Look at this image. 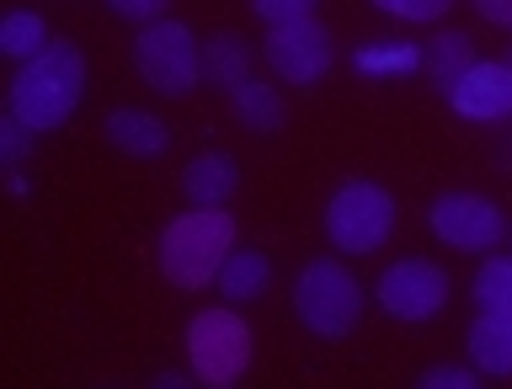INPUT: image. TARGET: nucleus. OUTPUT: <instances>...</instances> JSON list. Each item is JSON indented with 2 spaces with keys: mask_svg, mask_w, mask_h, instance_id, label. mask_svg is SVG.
Segmentation results:
<instances>
[{
  "mask_svg": "<svg viewBox=\"0 0 512 389\" xmlns=\"http://www.w3.org/2000/svg\"><path fill=\"white\" fill-rule=\"evenodd\" d=\"M352 70L363 80H411L427 70V48L411 38H363L352 48Z\"/></svg>",
  "mask_w": 512,
  "mask_h": 389,
  "instance_id": "nucleus-13",
  "label": "nucleus"
},
{
  "mask_svg": "<svg viewBox=\"0 0 512 389\" xmlns=\"http://www.w3.org/2000/svg\"><path fill=\"white\" fill-rule=\"evenodd\" d=\"M470 299H475L480 315H512V256L486 251V262L475 267Z\"/></svg>",
  "mask_w": 512,
  "mask_h": 389,
  "instance_id": "nucleus-19",
  "label": "nucleus"
},
{
  "mask_svg": "<svg viewBox=\"0 0 512 389\" xmlns=\"http://www.w3.org/2000/svg\"><path fill=\"white\" fill-rule=\"evenodd\" d=\"M326 240L342 256H374L390 246L395 235V198L390 187L368 182V176H347L326 198Z\"/></svg>",
  "mask_w": 512,
  "mask_h": 389,
  "instance_id": "nucleus-4",
  "label": "nucleus"
},
{
  "mask_svg": "<svg viewBox=\"0 0 512 389\" xmlns=\"http://www.w3.org/2000/svg\"><path fill=\"white\" fill-rule=\"evenodd\" d=\"M134 70L155 96H192L203 86V43L176 16L144 22L134 38Z\"/></svg>",
  "mask_w": 512,
  "mask_h": 389,
  "instance_id": "nucleus-6",
  "label": "nucleus"
},
{
  "mask_svg": "<svg viewBox=\"0 0 512 389\" xmlns=\"http://www.w3.org/2000/svg\"><path fill=\"white\" fill-rule=\"evenodd\" d=\"M182 192H187L192 208H230V198L240 192V166H235V155H224V150L192 155L187 171H182Z\"/></svg>",
  "mask_w": 512,
  "mask_h": 389,
  "instance_id": "nucleus-12",
  "label": "nucleus"
},
{
  "mask_svg": "<svg viewBox=\"0 0 512 389\" xmlns=\"http://www.w3.org/2000/svg\"><path fill=\"white\" fill-rule=\"evenodd\" d=\"M166 6L171 0H107V11L112 16H123V22H160V16H166Z\"/></svg>",
  "mask_w": 512,
  "mask_h": 389,
  "instance_id": "nucleus-25",
  "label": "nucleus"
},
{
  "mask_svg": "<svg viewBox=\"0 0 512 389\" xmlns=\"http://www.w3.org/2000/svg\"><path fill=\"white\" fill-rule=\"evenodd\" d=\"M102 134H107L112 150L128 155V160H160L171 150L166 118H155V112H144V107H112L107 123H102Z\"/></svg>",
  "mask_w": 512,
  "mask_h": 389,
  "instance_id": "nucleus-11",
  "label": "nucleus"
},
{
  "mask_svg": "<svg viewBox=\"0 0 512 389\" xmlns=\"http://www.w3.org/2000/svg\"><path fill=\"white\" fill-rule=\"evenodd\" d=\"M235 251V219L230 208H187L176 214L155 240V262H160V278L182 294H198L219 278V267L230 262Z\"/></svg>",
  "mask_w": 512,
  "mask_h": 389,
  "instance_id": "nucleus-2",
  "label": "nucleus"
},
{
  "mask_svg": "<svg viewBox=\"0 0 512 389\" xmlns=\"http://www.w3.org/2000/svg\"><path fill=\"white\" fill-rule=\"evenodd\" d=\"M294 315L310 336H320V342H342V336H352L358 320H363L358 272H352L347 262H336V256L304 262L299 278H294Z\"/></svg>",
  "mask_w": 512,
  "mask_h": 389,
  "instance_id": "nucleus-3",
  "label": "nucleus"
},
{
  "mask_svg": "<svg viewBox=\"0 0 512 389\" xmlns=\"http://www.w3.org/2000/svg\"><path fill=\"white\" fill-rule=\"evenodd\" d=\"M251 352H256V336L230 304H214V310H198L187 320V368L198 374V384L208 389L240 384L251 368Z\"/></svg>",
  "mask_w": 512,
  "mask_h": 389,
  "instance_id": "nucleus-5",
  "label": "nucleus"
},
{
  "mask_svg": "<svg viewBox=\"0 0 512 389\" xmlns=\"http://www.w3.org/2000/svg\"><path fill=\"white\" fill-rule=\"evenodd\" d=\"M187 384H198V374H176V368H166V374H155V389H187Z\"/></svg>",
  "mask_w": 512,
  "mask_h": 389,
  "instance_id": "nucleus-27",
  "label": "nucleus"
},
{
  "mask_svg": "<svg viewBox=\"0 0 512 389\" xmlns=\"http://www.w3.org/2000/svg\"><path fill=\"white\" fill-rule=\"evenodd\" d=\"M80 96H86V54L75 43H48L38 59L16 64L11 91H6V112L22 118L32 134H54L75 118Z\"/></svg>",
  "mask_w": 512,
  "mask_h": 389,
  "instance_id": "nucleus-1",
  "label": "nucleus"
},
{
  "mask_svg": "<svg viewBox=\"0 0 512 389\" xmlns=\"http://www.w3.org/2000/svg\"><path fill=\"white\" fill-rule=\"evenodd\" d=\"M470 6L486 16L491 27H502V32H512V0H470Z\"/></svg>",
  "mask_w": 512,
  "mask_h": 389,
  "instance_id": "nucleus-26",
  "label": "nucleus"
},
{
  "mask_svg": "<svg viewBox=\"0 0 512 389\" xmlns=\"http://www.w3.org/2000/svg\"><path fill=\"white\" fill-rule=\"evenodd\" d=\"M507 64H512V48H507Z\"/></svg>",
  "mask_w": 512,
  "mask_h": 389,
  "instance_id": "nucleus-30",
  "label": "nucleus"
},
{
  "mask_svg": "<svg viewBox=\"0 0 512 389\" xmlns=\"http://www.w3.org/2000/svg\"><path fill=\"white\" fill-rule=\"evenodd\" d=\"M422 389H475L480 384V368L475 363H438V368H422Z\"/></svg>",
  "mask_w": 512,
  "mask_h": 389,
  "instance_id": "nucleus-23",
  "label": "nucleus"
},
{
  "mask_svg": "<svg viewBox=\"0 0 512 389\" xmlns=\"http://www.w3.org/2000/svg\"><path fill=\"white\" fill-rule=\"evenodd\" d=\"M214 288L224 294V304H256L272 288V262H267V251H256V246H235L230 251V262L219 267V278Z\"/></svg>",
  "mask_w": 512,
  "mask_h": 389,
  "instance_id": "nucleus-16",
  "label": "nucleus"
},
{
  "mask_svg": "<svg viewBox=\"0 0 512 389\" xmlns=\"http://www.w3.org/2000/svg\"><path fill=\"white\" fill-rule=\"evenodd\" d=\"M320 0H251V11L262 16L267 27H283V22H304V16H315Z\"/></svg>",
  "mask_w": 512,
  "mask_h": 389,
  "instance_id": "nucleus-24",
  "label": "nucleus"
},
{
  "mask_svg": "<svg viewBox=\"0 0 512 389\" xmlns=\"http://www.w3.org/2000/svg\"><path fill=\"white\" fill-rule=\"evenodd\" d=\"M443 96L464 123H512V64L475 59L454 86H443Z\"/></svg>",
  "mask_w": 512,
  "mask_h": 389,
  "instance_id": "nucleus-10",
  "label": "nucleus"
},
{
  "mask_svg": "<svg viewBox=\"0 0 512 389\" xmlns=\"http://www.w3.org/2000/svg\"><path fill=\"white\" fill-rule=\"evenodd\" d=\"M496 155H502V160H512V123H507V139L496 144Z\"/></svg>",
  "mask_w": 512,
  "mask_h": 389,
  "instance_id": "nucleus-29",
  "label": "nucleus"
},
{
  "mask_svg": "<svg viewBox=\"0 0 512 389\" xmlns=\"http://www.w3.org/2000/svg\"><path fill=\"white\" fill-rule=\"evenodd\" d=\"M230 112L235 123L246 128V134H278V128L288 123V107H283V91L267 86V80H246V86L230 91Z\"/></svg>",
  "mask_w": 512,
  "mask_h": 389,
  "instance_id": "nucleus-17",
  "label": "nucleus"
},
{
  "mask_svg": "<svg viewBox=\"0 0 512 389\" xmlns=\"http://www.w3.org/2000/svg\"><path fill=\"white\" fill-rule=\"evenodd\" d=\"M384 16H400V22H443L454 0H368Z\"/></svg>",
  "mask_w": 512,
  "mask_h": 389,
  "instance_id": "nucleus-21",
  "label": "nucleus"
},
{
  "mask_svg": "<svg viewBox=\"0 0 512 389\" xmlns=\"http://www.w3.org/2000/svg\"><path fill=\"white\" fill-rule=\"evenodd\" d=\"M32 144H38V134H32V128L22 123V118H0V160H6V166H22V160L32 155Z\"/></svg>",
  "mask_w": 512,
  "mask_h": 389,
  "instance_id": "nucleus-22",
  "label": "nucleus"
},
{
  "mask_svg": "<svg viewBox=\"0 0 512 389\" xmlns=\"http://www.w3.org/2000/svg\"><path fill=\"white\" fill-rule=\"evenodd\" d=\"M427 230L443 240L448 251L486 256L507 240V214L502 203H491L486 192H443L427 208Z\"/></svg>",
  "mask_w": 512,
  "mask_h": 389,
  "instance_id": "nucleus-8",
  "label": "nucleus"
},
{
  "mask_svg": "<svg viewBox=\"0 0 512 389\" xmlns=\"http://www.w3.org/2000/svg\"><path fill=\"white\" fill-rule=\"evenodd\" d=\"M464 342L480 379H512V315H475Z\"/></svg>",
  "mask_w": 512,
  "mask_h": 389,
  "instance_id": "nucleus-15",
  "label": "nucleus"
},
{
  "mask_svg": "<svg viewBox=\"0 0 512 389\" xmlns=\"http://www.w3.org/2000/svg\"><path fill=\"white\" fill-rule=\"evenodd\" d=\"M48 43H54V38H48V22L38 11H27V6L6 11V22H0V54H6V59L27 64V59H38Z\"/></svg>",
  "mask_w": 512,
  "mask_h": 389,
  "instance_id": "nucleus-20",
  "label": "nucleus"
},
{
  "mask_svg": "<svg viewBox=\"0 0 512 389\" xmlns=\"http://www.w3.org/2000/svg\"><path fill=\"white\" fill-rule=\"evenodd\" d=\"M262 59L272 64V75L283 86H320L336 64V38L326 22L304 16V22H283V27H267V43H262Z\"/></svg>",
  "mask_w": 512,
  "mask_h": 389,
  "instance_id": "nucleus-9",
  "label": "nucleus"
},
{
  "mask_svg": "<svg viewBox=\"0 0 512 389\" xmlns=\"http://www.w3.org/2000/svg\"><path fill=\"white\" fill-rule=\"evenodd\" d=\"M422 48H427V75L438 80V86H454V80L480 59V54H475V38H470V32H459V27L432 32Z\"/></svg>",
  "mask_w": 512,
  "mask_h": 389,
  "instance_id": "nucleus-18",
  "label": "nucleus"
},
{
  "mask_svg": "<svg viewBox=\"0 0 512 389\" xmlns=\"http://www.w3.org/2000/svg\"><path fill=\"white\" fill-rule=\"evenodd\" d=\"M448 294H454L448 272L438 262H427V256H400V262H390L374 283L379 310L390 320H400V326H427V320H438Z\"/></svg>",
  "mask_w": 512,
  "mask_h": 389,
  "instance_id": "nucleus-7",
  "label": "nucleus"
},
{
  "mask_svg": "<svg viewBox=\"0 0 512 389\" xmlns=\"http://www.w3.org/2000/svg\"><path fill=\"white\" fill-rule=\"evenodd\" d=\"M256 70V48L251 38H240V32H214V38L203 43V80L214 91L230 96L235 86H246Z\"/></svg>",
  "mask_w": 512,
  "mask_h": 389,
  "instance_id": "nucleus-14",
  "label": "nucleus"
},
{
  "mask_svg": "<svg viewBox=\"0 0 512 389\" xmlns=\"http://www.w3.org/2000/svg\"><path fill=\"white\" fill-rule=\"evenodd\" d=\"M6 187H11V198H27V176H22V166H11Z\"/></svg>",
  "mask_w": 512,
  "mask_h": 389,
  "instance_id": "nucleus-28",
  "label": "nucleus"
}]
</instances>
